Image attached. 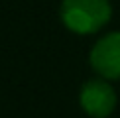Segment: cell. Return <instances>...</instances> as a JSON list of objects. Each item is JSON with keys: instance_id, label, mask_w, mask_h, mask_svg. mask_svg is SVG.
<instances>
[{"instance_id": "cell-1", "label": "cell", "mask_w": 120, "mask_h": 118, "mask_svg": "<svg viewBox=\"0 0 120 118\" xmlns=\"http://www.w3.org/2000/svg\"><path fill=\"white\" fill-rule=\"evenodd\" d=\"M112 6L108 0H63L61 20L75 33H94L108 24Z\"/></svg>"}, {"instance_id": "cell-2", "label": "cell", "mask_w": 120, "mask_h": 118, "mask_svg": "<svg viewBox=\"0 0 120 118\" xmlns=\"http://www.w3.org/2000/svg\"><path fill=\"white\" fill-rule=\"evenodd\" d=\"M83 110L93 118H106L116 106V92L106 79H91L81 88L79 95Z\"/></svg>"}, {"instance_id": "cell-3", "label": "cell", "mask_w": 120, "mask_h": 118, "mask_svg": "<svg viewBox=\"0 0 120 118\" xmlns=\"http://www.w3.org/2000/svg\"><path fill=\"white\" fill-rule=\"evenodd\" d=\"M89 61L102 79H120V32H110L102 36L93 45Z\"/></svg>"}]
</instances>
